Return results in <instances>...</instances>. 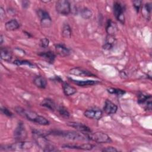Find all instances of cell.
Returning a JSON list of instances; mask_svg holds the SVG:
<instances>
[{
    "label": "cell",
    "instance_id": "obj_1",
    "mask_svg": "<svg viewBox=\"0 0 152 152\" xmlns=\"http://www.w3.org/2000/svg\"><path fill=\"white\" fill-rule=\"evenodd\" d=\"M15 110L18 114H19L21 116L26 118L27 119L34 123H36L41 125H48L49 124V122L48 119H46L45 117L39 115L34 112L28 110H26L18 106L15 108Z\"/></svg>",
    "mask_w": 152,
    "mask_h": 152
},
{
    "label": "cell",
    "instance_id": "obj_2",
    "mask_svg": "<svg viewBox=\"0 0 152 152\" xmlns=\"http://www.w3.org/2000/svg\"><path fill=\"white\" fill-rule=\"evenodd\" d=\"M34 137L36 142L45 151H53L57 150L55 147L50 144L48 140L45 138L44 134L41 133L38 131H34Z\"/></svg>",
    "mask_w": 152,
    "mask_h": 152
},
{
    "label": "cell",
    "instance_id": "obj_3",
    "mask_svg": "<svg viewBox=\"0 0 152 152\" xmlns=\"http://www.w3.org/2000/svg\"><path fill=\"white\" fill-rule=\"evenodd\" d=\"M33 146V143L31 141H18L14 144L10 145H4V147L1 146V150L5 151H13V150H27L31 148Z\"/></svg>",
    "mask_w": 152,
    "mask_h": 152
},
{
    "label": "cell",
    "instance_id": "obj_4",
    "mask_svg": "<svg viewBox=\"0 0 152 152\" xmlns=\"http://www.w3.org/2000/svg\"><path fill=\"white\" fill-rule=\"evenodd\" d=\"M87 138L97 143H110L112 142L109 136L104 132L97 131L94 133H89L87 134Z\"/></svg>",
    "mask_w": 152,
    "mask_h": 152
},
{
    "label": "cell",
    "instance_id": "obj_5",
    "mask_svg": "<svg viewBox=\"0 0 152 152\" xmlns=\"http://www.w3.org/2000/svg\"><path fill=\"white\" fill-rule=\"evenodd\" d=\"M152 97L150 94L140 93L138 95V103L145 110L150 111L152 108Z\"/></svg>",
    "mask_w": 152,
    "mask_h": 152
},
{
    "label": "cell",
    "instance_id": "obj_6",
    "mask_svg": "<svg viewBox=\"0 0 152 152\" xmlns=\"http://www.w3.org/2000/svg\"><path fill=\"white\" fill-rule=\"evenodd\" d=\"M56 11L62 15H68L71 12L69 2L66 0H59L56 3Z\"/></svg>",
    "mask_w": 152,
    "mask_h": 152
},
{
    "label": "cell",
    "instance_id": "obj_7",
    "mask_svg": "<svg viewBox=\"0 0 152 152\" xmlns=\"http://www.w3.org/2000/svg\"><path fill=\"white\" fill-rule=\"evenodd\" d=\"M14 137L17 142L24 141V140L26 138L27 132L23 122H19L18 124V125L14 132Z\"/></svg>",
    "mask_w": 152,
    "mask_h": 152
},
{
    "label": "cell",
    "instance_id": "obj_8",
    "mask_svg": "<svg viewBox=\"0 0 152 152\" xmlns=\"http://www.w3.org/2000/svg\"><path fill=\"white\" fill-rule=\"evenodd\" d=\"M37 15L40 18V23L43 27H49L52 24V20L49 13L45 10L39 9L37 11Z\"/></svg>",
    "mask_w": 152,
    "mask_h": 152
},
{
    "label": "cell",
    "instance_id": "obj_9",
    "mask_svg": "<svg viewBox=\"0 0 152 152\" xmlns=\"http://www.w3.org/2000/svg\"><path fill=\"white\" fill-rule=\"evenodd\" d=\"M113 11L116 18L122 24H124L125 17L124 14V8L119 2H115L114 3Z\"/></svg>",
    "mask_w": 152,
    "mask_h": 152
},
{
    "label": "cell",
    "instance_id": "obj_10",
    "mask_svg": "<svg viewBox=\"0 0 152 152\" xmlns=\"http://www.w3.org/2000/svg\"><path fill=\"white\" fill-rule=\"evenodd\" d=\"M84 115L86 117L89 119L99 120L102 118L103 116V112L100 109L95 107L86 110L84 113Z\"/></svg>",
    "mask_w": 152,
    "mask_h": 152
},
{
    "label": "cell",
    "instance_id": "obj_11",
    "mask_svg": "<svg viewBox=\"0 0 152 152\" xmlns=\"http://www.w3.org/2000/svg\"><path fill=\"white\" fill-rule=\"evenodd\" d=\"M57 134L61 135L64 137L70 140H83L85 139L84 137L75 131H65V132H57Z\"/></svg>",
    "mask_w": 152,
    "mask_h": 152
},
{
    "label": "cell",
    "instance_id": "obj_12",
    "mask_svg": "<svg viewBox=\"0 0 152 152\" xmlns=\"http://www.w3.org/2000/svg\"><path fill=\"white\" fill-rule=\"evenodd\" d=\"M69 74L78 77H95L96 75L90 71L80 67L72 68L69 71Z\"/></svg>",
    "mask_w": 152,
    "mask_h": 152
},
{
    "label": "cell",
    "instance_id": "obj_13",
    "mask_svg": "<svg viewBox=\"0 0 152 152\" xmlns=\"http://www.w3.org/2000/svg\"><path fill=\"white\" fill-rule=\"evenodd\" d=\"M68 126L75 128L77 131L82 132V133H86V135L91 132V131L90 128L87 126V125L79 122H69L66 124Z\"/></svg>",
    "mask_w": 152,
    "mask_h": 152
},
{
    "label": "cell",
    "instance_id": "obj_14",
    "mask_svg": "<svg viewBox=\"0 0 152 152\" xmlns=\"http://www.w3.org/2000/svg\"><path fill=\"white\" fill-rule=\"evenodd\" d=\"M118 110L117 106L109 100H106L104 103L103 110L108 115L114 114Z\"/></svg>",
    "mask_w": 152,
    "mask_h": 152
},
{
    "label": "cell",
    "instance_id": "obj_15",
    "mask_svg": "<svg viewBox=\"0 0 152 152\" xmlns=\"http://www.w3.org/2000/svg\"><path fill=\"white\" fill-rule=\"evenodd\" d=\"M94 146L91 144H83L80 145H75V144H64L62 145L63 148H72V149H78V150H90L93 148Z\"/></svg>",
    "mask_w": 152,
    "mask_h": 152
},
{
    "label": "cell",
    "instance_id": "obj_16",
    "mask_svg": "<svg viewBox=\"0 0 152 152\" xmlns=\"http://www.w3.org/2000/svg\"><path fill=\"white\" fill-rule=\"evenodd\" d=\"M1 58L5 61L9 62L12 58V53L10 49L8 48H1L0 49Z\"/></svg>",
    "mask_w": 152,
    "mask_h": 152
},
{
    "label": "cell",
    "instance_id": "obj_17",
    "mask_svg": "<svg viewBox=\"0 0 152 152\" xmlns=\"http://www.w3.org/2000/svg\"><path fill=\"white\" fill-rule=\"evenodd\" d=\"M56 52L61 57H65L70 54L69 50L64 45L61 44H57L55 46Z\"/></svg>",
    "mask_w": 152,
    "mask_h": 152
},
{
    "label": "cell",
    "instance_id": "obj_18",
    "mask_svg": "<svg viewBox=\"0 0 152 152\" xmlns=\"http://www.w3.org/2000/svg\"><path fill=\"white\" fill-rule=\"evenodd\" d=\"M151 10H152V5L151 3H149V2L146 3L142 6L141 12H142V15L145 19L148 20L150 19Z\"/></svg>",
    "mask_w": 152,
    "mask_h": 152
},
{
    "label": "cell",
    "instance_id": "obj_19",
    "mask_svg": "<svg viewBox=\"0 0 152 152\" xmlns=\"http://www.w3.org/2000/svg\"><path fill=\"white\" fill-rule=\"evenodd\" d=\"M38 55L50 64H52L54 62L55 59V56H56L55 53L53 52H51V51L41 52V53H39Z\"/></svg>",
    "mask_w": 152,
    "mask_h": 152
},
{
    "label": "cell",
    "instance_id": "obj_20",
    "mask_svg": "<svg viewBox=\"0 0 152 152\" xmlns=\"http://www.w3.org/2000/svg\"><path fill=\"white\" fill-rule=\"evenodd\" d=\"M106 30V32L107 33V34L114 36L118 30V27L115 23L113 22L110 20H109L107 22Z\"/></svg>",
    "mask_w": 152,
    "mask_h": 152
},
{
    "label": "cell",
    "instance_id": "obj_21",
    "mask_svg": "<svg viewBox=\"0 0 152 152\" xmlns=\"http://www.w3.org/2000/svg\"><path fill=\"white\" fill-rule=\"evenodd\" d=\"M33 83L36 87L40 88H45L47 86V81L46 78L40 75L36 77L33 80Z\"/></svg>",
    "mask_w": 152,
    "mask_h": 152
},
{
    "label": "cell",
    "instance_id": "obj_22",
    "mask_svg": "<svg viewBox=\"0 0 152 152\" xmlns=\"http://www.w3.org/2000/svg\"><path fill=\"white\" fill-rule=\"evenodd\" d=\"M5 28L8 31H13L18 29L20 27V24L18 22L15 20L12 19L5 23Z\"/></svg>",
    "mask_w": 152,
    "mask_h": 152
},
{
    "label": "cell",
    "instance_id": "obj_23",
    "mask_svg": "<svg viewBox=\"0 0 152 152\" xmlns=\"http://www.w3.org/2000/svg\"><path fill=\"white\" fill-rule=\"evenodd\" d=\"M62 87H63V91L64 94L67 96L73 95L77 92V89L75 87L71 86V85H69L66 83H63Z\"/></svg>",
    "mask_w": 152,
    "mask_h": 152
},
{
    "label": "cell",
    "instance_id": "obj_24",
    "mask_svg": "<svg viewBox=\"0 0 152 152\" xmlns=\"http://www.w3.org/2000/svg\"><path fill=\"white\" fill-rule=\"evenodd\" d=\"M115 36L107 34L106 39V43L103 46V49L106 50H110L112 49L114 43H115Z\"/></svg>",
    "mask_w": 152,
    "mask_h": 152
},
{
    "label": "cell",
    "instance_id": "obj_25",
    "mask_svg": "<svg viewBox=\"0 0 152 152\" xmlns=\"http://www.w3.org/2000/svg\"><path fill=\"white\" fill-rule=\"evenodd\" d=\"M71 81H72L73 83L75 84L76 85L78 86H93L94 84H96L98 83L97 81H93V80H86V81H80V80H75L73 79L70 78L69 79Z\"/></svg>",
    "mask_w": 152,
    "mask_h": 152
},
{
    "label": "cell",
    "instance_id": "obj_26",
    "mask_svg": "<svg viewBox=\"0 0 152 152\" xmlns=\"http://www.w3.org/2000/svg\"><path fill=\"white\" fill-rule=\"evenodd\" d=\"M40 105L45 107L51 110H54L56 109V105L55 102H53V100L49 99V98H46L45 99L42 100V102L40 103Z\"/></svg>",
    "mask_w": 152,
    "mask_h": 152
},
{
    "label": "cell",
    "instance_id": "obj_27",
    "mask_svg": "<svg viewBox=\"0 0 152 152\" xmlns=\"http://www.w3.org/2000/svg\"><path fill=\"white\" fill-rule=\"evenodd\" d=\"M62 34L64 38H66V39L70 38L71 36V29L70 26L68 24H65L62 27Z\"/></svg>",
    "mask_w": 152,
    "mask_h": 152
},
{
    "label": "cell",
    "instance_id": "obj_28",
    "mask_svg": "<svg viewBox=\"0 0 152 152\" xmlns=\"http://www.w3.org/2000/svg\"><path fill=\"white\" fill-rule=\"evenodd\" d=\"M14 64L18 65V66H20V65H27L29 67L31 68H34V65L32 63H31L30 62L28 61H25V60H15L14 61Z\"/></svg>",
    "mask_w": 152,
    "mask_h": 152
},
{
    "label": "cell",
    "instance_id": "obj_29",
    "mask_svg": "<svg viewBox=\"0 0 152 152\" xmlns=\"http://www.w3.org/2000/svg\"><path fill=\"white\" fill-rule=\"evenodd\" d=\"M81 15L84 19H89L92 15V12L87 8H84L81 11Z\"/></svg>",
    "mask_w": 152,
    "mask_h": 152
},
{
    "label": "cell",
    "instance_id": "obj_30",
    "mask_svg": "<svg viewBox=\"0 0 152 152\" xmlns=\"http://www.w3.org/2000/svg\"><path fill=\"white\" fill-rule=\"evenodd\" d=\"M107 91L110 94H114L117 96H121L125 93V91L121 89L114 88H109L107 89Z\"/></svg>",
    "mask_w": 152,
    "mask_h": 152
},
{
    "label": "cell",
    "instance_id": "obj_31",
    "mask_svg": "<svg viewBox=\"0 0 152 152\" xmlns=\"http://www.w3.org/2000/svg\"><path fill=\"white\" fill-rule=\"evenodd\" d=\"M58 112L60 115L64 118H68L69 117V113L67 109L64 106H59L58 108Z\"/></svg>",
    "mask_w": 152,
    "mask_h": 152
},
{
    "label": "cell",
    "instance_id": "obj_32",
    "mask_svg": "<svg viewBox=\"0 0 152 152\" xmlns=\"http://www.w3.org/2000/svg\"><path fill=\"white\" fill-rule=\"evenodd\" d=\"M49 40L48 39L45 37V38H43L40 40V45L42 48H46L48 47L49 46Z\"/></svg>",
    "mask_w": 152,
    "mask_h": 152
},
{
    "label": "cell",
    "instance_id": "obj_33",
    "mask_svg": "<svg viewBox=\"0 0 152 152\" xmlns=\"http://www.w3.org/2000/svg\"><path fill=\"white\" fill-rule=\"evenodd\" d=\"M132 3H133V5H134L136 11L138 12L140 7L141 6L142 1H139V0H137V1H134L132 2Z\"/></svg>",
    "mask_w": 152,
    "mask_h": 152
},
{
    "label": "cell",
    "instance_id": "obj_34",
    "mask_svg": "<svg viewBox=\"0 0 152 152\" xmlns=\"http://www.w3.org/2000/svg\"><path fill=\"white\" fill-rule=\"evenodd\" d=\"M1 110L2 113H4V115H5L7 116H10H10H12V113L10 110H9L7 108H6V107H2L1 109Z\"/></svg>",
    "mask_w": 152,
    "mask_h": 152
},
{
    "label": "cell",
    "instance_id": "obj_35",
    "mask_svg": "<svg viewBox=\"0 0 152 152\" xmlns=\"http://www.w3.org/2000/svg\"><path fill=\"white\" fill-rule=\"evenodd\" d=\"M103 151H106V152H116L118 151V150L113 147H107L102 150Z\"/></svg>",
    "mask_w": 152,
    "mask_h": 152
},
{
    "label": "cell",
    "instance_id": "obj_36",
    "mask_svg": "<svg viewBox=\"0 0 152 152\" xmlns=\"http://www.w3.org/2000/svg\"><path fill=\"white\" fill-rule=\"evenodd\" d=\"M29 1H22V5H23V7L24 8H27L29 6Z\"/></svg>",
    "mask_w": 152,
    "mask_h": 152
},
{
    "label": "cell",
    "instance_id": "obj_37",
    "mask_svg": "<svg viewBox=\"0 0 152 152\" xmlns=\"http://www.w3.org/2000/svg\"><path fill=\"white\" fill-rule=\"evenodd\" d=\"M0 44L1 45H2V43H3V37H2V35H1V36H0Z\"/></svg>",
    "mask_w": 152,
    "mask_h": 152
}]
</instances>
